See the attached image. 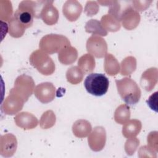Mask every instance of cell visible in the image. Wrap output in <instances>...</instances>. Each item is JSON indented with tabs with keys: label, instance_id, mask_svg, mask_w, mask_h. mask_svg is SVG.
Returning <instances> with one entry per match:
<instances>
[{
	"label": "cell",
	"instance_id": "27",
	"mask_svg": "<svg viewBox=\"0 0 158 158\" xmlns=\"http://www.w3.org/2000/svg\"><path fill=\"white\" fill-rule=\"evenodd\" d=\"M56 122V115L52 110H48L41 115L40 125L43 129L52 127Z\"/></svg>",
	"mask_w": 158,
	"mask_h": 158
},
{
	"label": "cell",
	"instance_id": "23",
	"mask_svg": "<svg viewBox=\"0 0 158 158\" xmlns=\"http://www.w3.org/2000/svg\"><path fill=\"white\" fill-rule=\"evenodd\" d=\"M130 117V107L127 104H122L117 108L114 114L115 121L119 124L125 123Z\"/></svg>",
	"mask_w": 158,
	"mask_h": 158
},
{
	"label": "cell",
	"instance_id": "29",
	"mask_svg": "<svg viewBox=\"0 0 158 158\" xmlns=\"http://www.w3.org/2000/svg\"><path fill=\"white\" fill-rule=\"evenodd\" d=\"M99 6L96 1H87L85 8V13L87 16H93L98 13Z\"/></svg>",
	"mask_w": 158,
	"mask_h": 158
},
{
	"label": "cell",
	"instance_id": "15",
	"mask_svg": "<svg viewBox=\"0 0 158 158\" xmlns=\"http://www.w3.org/2000/svg\"><path fill=\"white\" fill-rule=\"evenodd\" d=\"M1 141L4 142V144L1 143V155L5 157L12 156L16 151L17 142L15 136L12 134H6L1 136Z\"/></svg>",
	"mask_w": 158,
	"mask_h": 158
},
{
	"label": "cell",
	"instance_id": "5",
	"mask_svg": "<svg viewBox=\"0 0 158 158\" xmlns=\"http://www.w3.org/2000/svg\"><path fill=\"white\" fill-rule=\"evenodd\" d=\"M35 83L33 78L26 75L19 76L14 83V87L10 91L20 96L25 102L32 94Z\"/></svg>",
	"mask_w": 158,
	"mask_h": 158
},
{
	"label": "cell",
	"instance_id": "3",
	"mask_svg": "<svg viewBox=\"0 0 158 158\" xmlns=\"http://www.w3.org/2000/svg\"><path fill=\"white\" fill-rule=\"evenodd\" d=\"M70 45V43L67 37L61 35L50 34L41 38L39 47L45 52L52 54Z\"/></svg>",
	"mask_w": 158,
	"mask_h": 158
},
{
	"label": "cell",
	"instance_id": "7",
	"mask_svg": "<svg viewBox=\"0 0 158 158\" xmlns=\"http://www.w3.org/2000/svg\"><path fill=\"white\" fill-rule=\"evenodd\" d=\"M25 101L18 94L10 91L9 95L2 105L4 112L8 115H14L22 109Z\"/></svg>",
	"mask_w": 158,
	"mask_h": 158
},
{
	"label": "cell",
	"instance_id": "19",
	"mask_svg": "<svg viewBox=\"0 0 158 158\" xmlns=\"http://www.w3.org/2000/svg\"><path fill=\"white\" fill-rule=\"evenodd\" d=\"M101 23L106 30L109 31H117L120 28V21L110 14H106L102 17Z\"/></svg>",
	"mask_w": 158,
	"mask_h": 158
},
{
	"label": "cell",
	"instance_id": "21",
	"mask_svg": "<svg viewBox=\"0 0 158 158\" xmlns=\"http://www.w3.org/2000/svg\"><path fill=\"white\" fill-rule=\"evenodd\" d=\"M106 72L110 76L115 75L119 72V64L117 59L111 54H106L104 61Z\"/></svg>",
	"mask_w": 158,
	"mask_h": 158
},
{
	"label": "cell",
	"instance_id": "31",
	"mask_svg": "<svg viewBox=\"0 0 158 158\" xmlns=\"http://www.w3.org/2000/svg\"><path fill=\"white\" fill-rule=\"evenodd\" d=\"M152 2V1H132V3L136 11H143L149 7Z\"/></svg>",
	"mask_w": 158,
	"mask_h": 158
},
{
	"label": "cell",
	"instance_id": "32",
	"mask_svg": "<svg viewBox=\"0 0 158 158\" xmlns=\"http://www.w3.org/2000/svg\"><path fill=\"white\" fill-rule=\"evenodd\" d=\"M157 92L153 93L149 99L146 101L148 105L151 107L152 110H154L157 112Z\"/></svg>",
	"mask_w": 158,
	"mask_h": 158
},
{
	"label": "cell",
	"instance_id": "16",
	"mask_svg": "<svg viewBox=\"0 0 158 158\" xmlns=\"http://www.w3.org/2000/svg\"><path fill=\"white\" fill-rule=\"evenodd\" d=\"M78 52L77 49L70 46L62 49L58 54L59 60L64 65H70L73 64L77 59Z\"/></svg>",
	"mask_w": 158,
	"mask_h": 158
},
{
	"label": "cell",
	"instance_id": "8",
	"mask_svg": "<svg viewBox=\"0 0 158 158\" xmlns=\"http://www.w3.org/2000/svg\"><path fill=\"white\" fill-rule=\"evenodd\" d=\"M106 141V130L102 127H96L88 138V144L90 148L94 151L102 150L105 146Z\"/></svg>",
	"mask_w": 158,
	"mask_h": 158
},
{
	"label": "cell",
	"instance_id": "18",
	"mask_svg": "<svg viewBox=\"0 0 158 158\" xmlns=\"http://www.w3.org/2000/svg\"><path fill=\"white\" fill-rule=\"evenodd\" d=\"M72 131L75 136L78 138L87 136L91 131V125L85 120H78L72 126Z\"/></svg>",
	"mask_w": 158,
	"mask_h": 158
},
{
	"label": "cell",
	"instance_id": "26",
	"mask_svg": "<svg viewBox=\"0 0 158 158\" xmlns=\"http://www.w3.org/2000/svg\"><path fill=\"white\" fill-rule=\"evenodd\" d=\"M9 32L10 35L12 37H20L23 35V34L25 32V29L14 17L9 20Z\"/></svg>",
	"mask_w": 158,
	"mask_h": 158
},
{
	"label": "cell",
	"instance_id": "25",
	"mask_svg": "<svg viewBox=\"0 0 158 158\" xmlns=\"http://www.w3.org/2000/svg\"><path fill=\"white\" fill-rule=\"evenodd\" d=\"M136 67V60L133 56H129L123 59L121 62L120 73L122 75H130Z\"/></svg>",
	"mask_w": 158,
	"mask_h": 158
},
{
	"label": "cell",
	"instance_id": "11",
	"mask_svg": "<svg viewBox=\"0 0 158 158\" xmlns=\"http://www.w3.org/2000/svg\"><path fill=\"white\" fill-rule=\"evenodd\" d=\"M53 2V1H46L40 15L43 21L49 25L56 23L59 19V12Z\"/></svg>",
	"mask_w": 158,
	"mask_h": 158
},
{
	"label": "cell",
	"instance_id": "14",
	"mask_svg": "<svg viewBox=\"0 0 158 158\" xmlns=\"http://www.w3.org/2000/svg\"><path fill=\"white\" fill-rule=\"evenodd\" d=\"M14 121L18 127L25 130L33 129L38 123L37 118L27 112H23L17 114L14 118Z\"/></svg>",
	"mask_w": 158,
	"mask_h": 158
},
{
	"label": "cell",
	"instance_id": "17",
	"mask_svg": "<svg viewBox=\"0 0 158 158\" xmlns=\"http://www.w3.org/2000/svg\"><path fill=\"white\" fill-rule=\"evenodd\" d=\"M141 129V122L136 119H133L124 123L122 128V134L125 138H133L139 134Z\"/></svg>",
	"mask_w": 158,
	"mask_h": 158
},
{
	"label": "cell",
	"instance_id": "2",
	"mask_svg": "<svg viewBox=\"0 0 158 158\" xmlns=\"http://www.w3.org/2000/svg\"><path fill=\"white\" fill-rule=\"evenodd\" d=\"M109 85V79L102 73H90L84 81V86L87 92L96 96L105 94L108 90Z\"/></svg>",
	"mask_w": 158,
	"mask_h": 158
},
{
	"label": "cell",
	"instance_id": "1",
	"mask_svg": "<svg viewBox=\"0 0 158 158\" xmlns=\"http://www.w3.org/2000/svg\"><path fill=\"white\" fill-rule=\"evenodd\" d=\"M118 94L122 100L129 105L138 102L141 98V90L138 84L130 78H124L115 80Z\"/></svg>",
	"mask_w": 158,
	"mask_h": 158
},
{
	"label": "cell",
	"instance_id": "6",
	"mask_svg": "<svg viewBox=\"0 0 158 158\" xmlns=\"http://www.w3.org/2000/svg\"><path fill=\"white\" fill-rule=\"evenodd\" d=\"M87 51L98 58L103 57L106 55L107 46L106 41L96 35L90 36L86 42Z\"/></svg>",
	"mask_w": 158,
	"mask_h": 158
},
{
	"label": "cell",
	"instance_id": "30",
	"mask_svg": "<svg viewBox=\"0 0 158 158\" xmlns=\"http://www.w3.org/2000/svg\"><path fill=\"white\" fill-rule=\"evenodd\" d=\"M148 144L151 149L157 152V132L152 131L148 136Z\"/></svg>",
	"mask_w": 158,
	"mask_h": 158
},
{
	"label": "cell",
	"instance_id": "9",
	"mask_svg": "<svg viewBox=\"0 0 158 158\" xmlns=\"http://www.w3.org/2000/svg\"><path fill=\"white\" fill-rule=\"evenodd\" d=\"M36 98L42 103L51 102L55 97V87L52 83L44 82L38 85L34 90Z\"/></svg>",
	"mask_w": 158,
	"mask_h": 158
},
{
	"label": "cell",
	"instance_id": "28",
	"mask_svg": "<svg viewBox=\"0 0 158 158\" xmlns=\"http://www.w3.org/2000/svg\"><path fill=\"white\" fill-rule=\"evenodd\" d=\"M139 141L136 138H128L125 145V151L127 152V154L132 155L135 152L137 147L139 146Z\"/></svg>",
	"mask_w": 158,
	"mask_h": 158
},
{
	"label": "cell",
	"instance_id": "24",
	"mask_svg": "<svg viewBox=\"0 0 158 158\" xmlns=\"http://www.w3.org/2000/svg\"><path fill=\"white\" fill-rule=\"evenodd\" d=\"M85 30L88 33L96 35L106 36L107 35V31L103 28L101 22L96 19H91L86 22Z\"/></svg>",
	"mask_w": 158,
	"mask_h": 158
},
{
	"label": "cell",
	"instance_id": "13",
	"mask_svg": "<svg viewBox=\"0 0 158 158\" xmlns=\"http://www.w3.org/2000/svg\"><path fill=\"white\" fill-rule=\"evenodd\" d=\"M158 72L156 67L150 68L144 72L141 75L140 84L147 91H151L157 82Z\"/></svg>",
	"mask_w": 158,
	"mask_h": 158
},
{
	"label": "cell",
	"instance_id": "12",
	"mask_svg": "<svg viewBox=\"0 0 158 158\" xmlns=\"http://www.w3.org/2000/svg\"><path fill=\"white\" fill-rule=\"evenodd\" d=\"M82 9V6L77 1L69 0L64 3L62 12L68 20L73 22L77 20L80 17Z\"/></svg>",
	"mask_w": 158,
	"mask_h": 158
},
{
	"label": "cell",
	"instance_id": "22",
	"mask_svg": "<svg viewBox=\"0 0 158 158\" xmlns=\"http://www.w3.org/2000/svg\"><path fill=\"white\" fill-rule=\"evenodd\" d=\"M85 73L78 66L72 67L69 69L66 72V78L68 82L77 85L80 83L84 76Z\"/></svg>",
	"mask_w": 158,
	"mask_h": 158
},
{
	"label": "cell",
	"instance_id": "10",
	"mask_svg": "<svg viewBox=\"0 0 158 158\" xmlns=\"http://www.w3.org/2000/svg\"><path fill=\"white\" fill-rule=\"evenodd\" d=\"M120 21L124 28L131 30L135 28L139 24L140 15L131 5H128L121 14Z\"/></svg>",
	"mask_w": 158,
	"mask_h": 158
},
{
	"label": "cell",
	"instance_id": "4",
	"mask_svg": "<svg viewBox=\"0 0 158 158\" xmlns=\"http://www.w3.org/2000/svg\"><path fill=\"white\" fill-rule=\"evenodd\" d=\"M31 64L41 74L50 75L55 70V64L52 59L43 51L36 50L30 57Z\"/></svg>",
	"mask_w": 158,
	"mask_h": 158
},
{
	"label": "cell",
	"instance_id": "20",
	"mask_svg": "<svg viewBox=\"0 0 158 158\" xmlns=\"http://www.w3.org/2000/svg\"><path fill=\"white\" fill-rule=\"evenodd\" d=\"M78 65L84 73H88L93 71L95 67V60L91 54H85L80 57Z\"/></svg>",
	"mask_w": 158,
	"mask_h": 158
}]
</instances>
